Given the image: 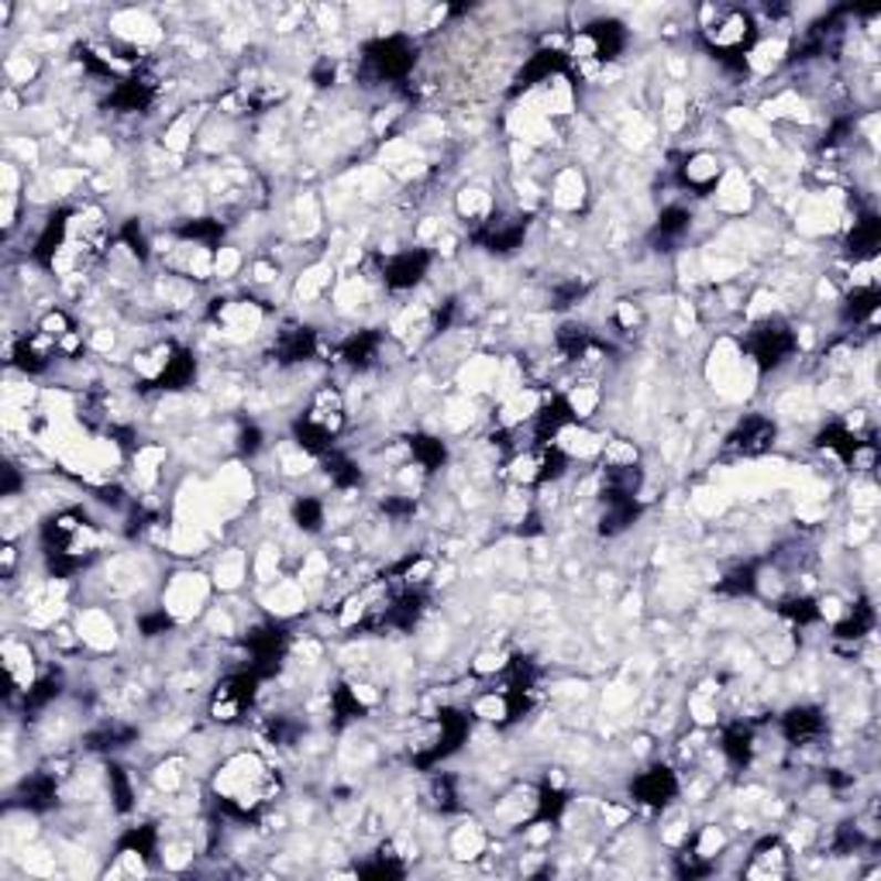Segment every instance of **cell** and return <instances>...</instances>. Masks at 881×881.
I'll list each match as a JSON object with an SVG mask.
<instances>
[{
  "mask_svg": "<svg viewBox=\"0 0 881 881\" xmlns=\"http://www.w3.org/2000/svg\"><path fill=\"white\" fill-rule=\"evenodd\" d=\"M585 194H589V183H585V173L579 166H558L551 173V183H548V200L554 210H564L572 214L585 204Z\"/></svg>",
  "mask_w": 881,
  "mask_h": 881,
  "instance_id": "obj_3",
  "label": "cell"
},
{
  "mask_svg": "<svg viewBox=\"0 0 881 881\" xmlns=\"http://www.w3.org/2000/svg\"><path fill=\"white\" fill-rule=\"evenodd\" d=\"M723 159L716 152H709V148H699V152H692L688 159H685V166H682V179L688 183V186H696V190H709V186H716V179L723 176Z\"/></svg>",
  "mask_w": 881,
  "mask_h": 881,
  "instance_id": "obj_5",
  "label": "cell"
},
{
  "mask_svg": "<svg viewBox=\"0 0 881 881\" xmlns=\"http://www.w3.org/2000/svg\"><path fill=\"white\" fill-rule=\"evenodd\" d=\"M489 851V833L479 823H458L448 833V854L455 861H476Z\"/></svg>",
  "mask_w": 881,
  "mask_h": 881,
  "instance_id": "obj_4",
  "label": "cell"
},
{
  "mask_svg": "<svg viewBox=\"0 0 881 881\" xmlns=\"http://www.w3.org/2000/svg\"><path fill=\"white\" fill-rule=\"evenodd\" d=\"M210 589L214 579L207 572H176L173 579H166L163 585V610L176 620V623H190L197 616H204L210 607Z\"/></svg>",
  "mask_w": 881,
  "mask_h": 881,
  "instance_id": "obj_1",
  "label": "cell"
},
{
  "mask_svg": "<svg viewBox=\"0 0 881 881\" xmlns=\"http://www.w3.org/2000/svg\"><path fill=\"white\" fill-rule=\"evenodd\" d=\"M76 631L83 638V647L90 651H114L117 647V620L104 607H83L76 613Z\"/></svg>",
  "mask_w": 881,
  "mask_h": 881,
  "instance_id": "obj_2",
  "label": "cell"
}]
</instances>
